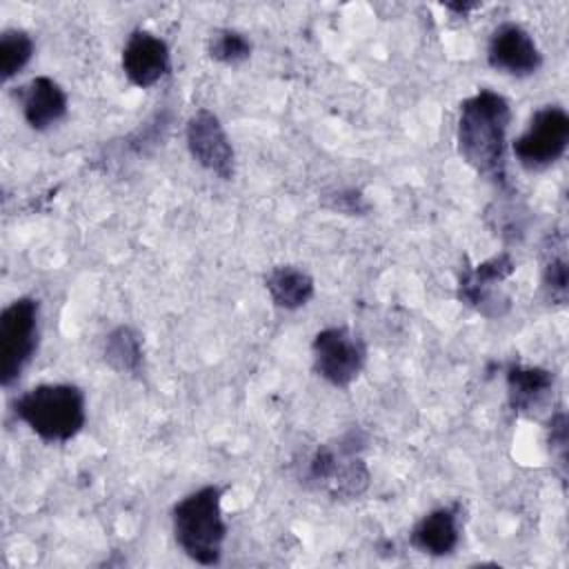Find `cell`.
<instances>
[{
	"instance_id": "cell-6",
	"label": "cell",
	"mask_w": 569,
	"mask_h": 569,
	"mask_svg": "<svg viewBox=\"0 0 569 569\" xmlns=\"http://www.w3.org/2000/svg\"><path fill=\"white\" fill-rule=\"evenodd\" d=\"M569 144V116L558 104L540 107L527 129L513 140L516 160L529 169L540 171L558 162Z\"/></svg>"
},
{
	"instance_id": "cell-23",
	"label": "cell",
	"mask_w": 569,
	"mask_h": 569,
	"mask_svg": "<svg viewBox=\"0 0 569 569\" xmlns=\"http://www.w3.org/2000/svg\"><path fill=\"white\" fill-rule=\"evenodd\" d=\"M478 4L476 2H458V4H447V9H451V11H458V13H467L469 9H476Z\"/></svg>"
},
{
	"instance_id": "cell-5",
	"label": "cell",
	"mask_w": 569,
	"mask_h": 569,
	"mask_svg": "<svg viewBox=\"0 0 569 569\" xmlns=\"http://www.w3.org/2000/svg\"><path fill=\"white\" fill-rule=\"evenodd\" d=\"M38 313L36 298H18L0 313V382L11 387L38 349Z\"/></svg>"
},
{
	"instance_id": "cell-21",
	"label": "cell",
	"mask_w": 569,
	"mask_h": 569,
	"mask_svg": "<svg viewBox=\"0 0 569 569\" xmlns=\"http://www.w3.org/2000/svg\"><path fill=\"white\" fill-rule=\"evenodd\" d=\"M322 207L345 216H365L369 211V202L360 189H336L331 193H325Z\"/></svg>"
},
{
	"instance_id": "cell-18",
	"label": "cell",
	"mask_w": 569,
	"mask_h": 569,
	"mask_svg": "<svg viewBox=\"0 0 569 569\" xmlns=\"http://www.w3.org/2000/svg\"><path fill=\"white\" fill-rule=\"evenodd\" d=\"M207 51L222 64H240L251 56V40L236 29H218L209 36Z\"/></svg>"
},
{
	"instance_id": "cell-16",
	"label": "cell",
	"mask_w": 569,
	"mask_h": 569,
	"mask_svg": "<svg viewBox=\"0 0 569 569\" xmlns=\"http://www.w3.org/2000/svg\"><path fill=\"white\" fill-rule=\"evenodd\" d=\"M104 362L118 373H140L142 367V338L140 333L129 327L120 325L107 333L102 345Z\"/></svg>"
},
{
	"instance_id": "cell-13",
	"label": "cell",
	"mask_w": 569,
	"mask_h": 569,
	"mask_svg": "<svg viewBox=\"0 0 569 569\" xmlns=\"http://www.w3.org/2000/svg\"><path fill=\"white\" fill-rule=\"evenodd\" d=\"M409 542L427 556H449L460 542V507L447 505L425 513L411 529Z\"/></svg>"
},
{
	"instance_id": "cell-20",
	"label": "cell",
	"mask_w": 569,
	"mask_h": 569,
	"mask_svg": "<svg viewBox=\"0 0 569 569\" xmlns=\"http://www.w3.org/2000/svg\"><path fill=\"white\" fill-rule=\"evenodd\" d=\"M567 284H569V276H567L565 256H551L542 269V287L547 291V298L551 302L562 305L567 300Z\"/></svg>"
},
{
	"instance_id": "cell-1",
	"label": "cell",
	"mask_w": 569,
	"mask_h": 569,
	"mask_svg": "<svg viewBox=\"0 0 569 569\" xmlns=\"http://www.w3.org/2000/svg\"><path fill=\"white\" fill-rule=\"evenodd\" d=\"M511 107L505 96L480 89L460 104L456 140L462 160L480 176L507 184L505 156Z\"/></svg>"
},
{
	"instance_id": "cell-2",
	"label": "cell",
	"mask_w": 569,
	"mask_h": 569,
	"mask_svg": "<svg viewBox=\"0 0 569 569\" xmlns=\"http://www.w3.org/2000/svg\"><path fill=\"white\" fill-rule=\"evenodd\" d=\"M173 538L178 547L198 565H218L227 538L222 518V489L216 485L200 487L178 500L171 509Z\"/></svg>"
},
{
	"instance_id": "cell-14",
	"label": "cell",
	"mask_w": 569,
	"mask_h": 569,
	"mask_svg": "<svg viewBox=\"0 0 569 569\" xmlns=\"http://www.w3.org/2000/svg\"><path fill=\"white\" fill-rule=\"evenodd\" d=\"M553 389V373L542 367L511 365L507 369L509 405L518 413L538 409Z\"/></svg>"
},
{
	"instance_id": "cell-22",
	"label": "cell",
	"mask_w": 569,
	"mask_h": 569,
	"mask_svg": "<svg viewBox=\"0 0 569 569\" xmlns=\"http://www.w3.org/2000/svg\"><path fill=\"white\" fill-rule=\"evenodd\" d=\"M549 447L551 456H556L558 465L565 469L567 465V416L558 411L549 422Z\"/></svg>"
},
{
	"instance_id": "cell-10",
	"label": "cell",
	"mask_w": 569,
	"mask_h": 569,
	"mask_svg": "<svg viewBox=\"0 0 569 569\" xmlns=\"http://www.w3.org/2000/svg\"><path fill=\"white\" fill-rule=\"evenodd\" d=\"M487 60L496 71L513 78H527L540 69L542 53L525 27L516 22H502L489 38Z\"/></svg>"
},
{
	"instance_id": "cell-3",
	"label": "cell",
	"mask_w": 569,
	"mask_h": 569,
	"mask_svg": "<svg viewBox=\"0 0 569 569\" xmlns=\"http://www.w3.org/2000/svg\"><path fill=\"white\" fill-rule=\"evenodd\" d=\"M13 413L44 442H67L82 431L87 402L76 385H38L13 400Z\"/></svg>"
},
{
	"instance_id": "cell-19",
	"label": "cell",
	"mask_w": 569,
	"mask_h": 569,
	"mask_svg": "<svg viewBox=\"0 0 569 569\" xmlns=\"http://www.w3.org/2000/svg\"><path fill=\"white\" fill-rule=\"evenodd\" d=\"M169 129V116L164 111L153 113L144 124H140L129 138H127V147L133 153H147L149 149H153L167 133Z\"/></svg>"
},
{
	"instance_id": "cell-8",
	"label": "cell",
	"mask_w": 569,
	"mask_h": 569,
	"mask_svg": "<svg viewBox=\"0 0 569 569\" xmlns=\"http://www.w3.org/2000/svg\"><path fill=\"white\" fill-rule=\"evenodd\" d=\"M187 147L191 158L216 173L222 180H231L236 173V151L233 144L218 120V116L209 109H198L187 120Z\"/></svg>"
},
{
	"instance_id": "cell-9",
	"label": "cell",
	"mask_w": 569,
	"mask_h": 569,
	"mask_svg": "<svg viewBox=\"0 0 569 569\" xmlns=\"http://www.w3.org/2000/svg\"><path fill=\"white\" fill-rule=\"evenodd\" d=\"M511 271L513 260L509 253H498L473 269H465L458 280V298L487 318L502 316L509 307V298L498 291V282L511 276Z\"/></svg>"
},
{
	"instance_id": "cell-7",
	"label": "cell",
	"mask_w": 569,
	"mask_h": 569,
	"mask_svg": "<svg viewBox=\"0 0 569 569\" xmlns=\"http://www.w3.org/2000/svg\"><path fill=\"white\" fill-rule=\"evenodd\" d=\"M313 371L329 385L347 389L362 371L367 347L358 333L347 327H327L311 342Z\"/></svg>"
},
{
	"instance_id": "cell-12",
	"label": "cell",
	"mask_w": 569,
	"mask_h": 569,
	"mask_svg": "<svg viewBox=\"0 0 569 569\" xmlns=\"http://www.w3.org/2000/svg\"><path fill=\"white\" fill-rule=\"evenodd\" d=\"M20 104L27 124L36 131H44L58 124L69 109L64 89L49 76H36L20 89Z\"/></svg>"
},
{
	"instance_id": "cell-17",
	"label": "cell",
	"mask_w": 569,
	"mask_h": 569,
	"mask_svg": "<svg viewBox=\"0 0 569 569\" xmlns=\"http://www.w3.org/2000/svg\"><path fill=\"white\" fill-rule=\"evenodd\" d=\"M33 38L22 29H4L0 36V78L2 82L18 76L33 58Z\"/></svg>"
},
{
	"instance_id": "cell-4",
	"label": "cell",
	"mask_w": 569,
	"mask_h": 569,
	"mask_svg": "<svg viewBox=\"0 0 569 569\" xmlns=\"http://www.w3.org/2000/svg\"><path fill=\"white\" fill-rule=\"evenodd\" d=\"M367 436L349 429L338 440L320 445L309 460L307 480L327 491L331 498H358L369 487V469L360 458Z\"/></svg>"
},
{
	"instance_id": "cell-11",
	"label": "cell",
	"mask_w": 569,
	"mask_h": 569,
	"mask_svg": "<svg viewBox=\"0 0 569 569\" xmlns=\"http://www.w3.org/2000/svg\"><path fill=\"white\" fill-rule=\"evenodd\" d=\"M122 71L136 87H153L171 71L167 42L147 29H133L122 47Z\"/></svg>"
},
{
	"instance_id": "cell-15",
	"label": "cell",
	"mask_w": 569,
	"mask_h": 569,
	"mask_svg": "<svg viewBox=\"0 0 569 569\" xmlns=\"http://www.w3.org/2000/svg\"><path fill=\"white\" fill-rule=\"evenodd\" d=\"M264 287L273 300L276 307L293 311L305 307L316 291L313 278L298 267L291 264H280L273 267L267 276H264Z\"/></svg>"
}]
</instances>
